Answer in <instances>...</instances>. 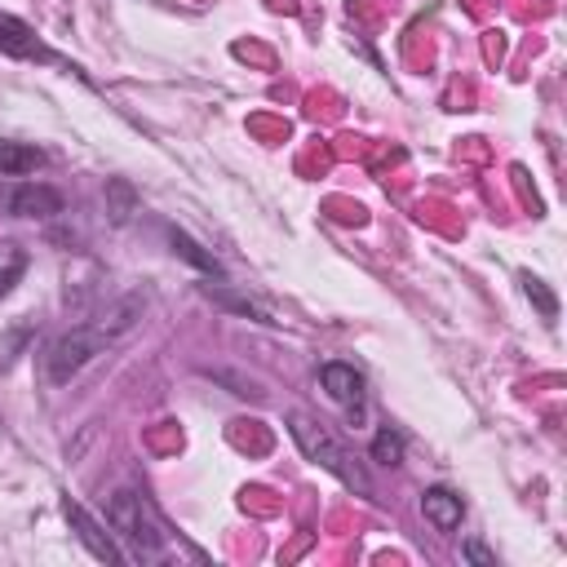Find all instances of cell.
I'll return each mask as SVG.
<instances>
[{
  "label": "cell",
  "mask_w": 567,
  "mask_h": 567,
  "mask_svg": "<svg viewBox=\"0 0 567 567\" xmlns=\"http://www.w3.org/2000/svg\"><path fill=\"white\" fill-rule=\"evenodd\" d=\"M44 159H49V155H44L40 146L0 137V177H22V173H35Z\"/></svg>",
  "instance_id": "obj_11"
},
{
  "label": "cell",
  "mask_w": 567,
  "mask_h": 567,
  "mask_svg": "<svg viewBox=\"0 0 567 567\" xmlns=\"http://www.w3.org/2000/svg\"><path fill=\"white\" fill-rule=\"evenodd\" d=\"M66 208L62 190L44 182H0V213L4 217H58Z\"/></svg>",
  "instance_id": "obj_5"
},
{
  "label": "cell",
  "mask_w": 567,
  "mask_h": 567,
  "mask_svg": "<svg viewBox=\"0 0 567 567\" xmlns=\"http://www.w3.org/2000/svg\"><path fill=\"white\" fill-rule=\"evenodd\" d=\"M465 558H470V563H478V567H496V558H492L478 540H470V545H465Z\"/></svg>",
  "instance_id": "obj_15"
},
{
  "label": "cell",
  "mask_w": 567,
  "mask_h": 567,
  "mask_svg": "<svg viewBox=\"0 0 567 567\" xmlns=\"http://www.w3.org/2000/svg\"><path fill=\"white\" fill-rule=\"evenodd\" d=\"M106 527L133 549V558L159 563L168 554V532H164L159 514L146 505V496H137V492H111L106 496Z\"/></svg>",
  "instance_id": "obj_3"
},
{
  "label": "cell",
  "mask_w": 567,
  "mask_h": 567,
  "mask_svg": "<svg viewBox=\"0 0 567 567\" xmlns=\"http://www.w3.org/2000/svg\"><path fill=\"white\" fill-rule=\"evenodd\" d=\"M518 279H523V292H527V301L540 310V319H545V323H554V319H558V297L549 292V284H545V279H536L532 270H523Z\"/></svg>",
  "instance_id": "obj_13"
},
{
  "label": "cell",
  "mask_w": 567,
  "mask_h": 567,
  "mask_svg": "<svg viewBox=\"0 0 567 567\" xmlns=\"http://www.w3.org/2000/svg\"><path fill=\"white\" fill-rule=\"evenodd\" d=\"M0 53L22 58V62H58V53L35 35V27H27L13 13H0Z\"/></svg>",
  "instance_id": "obj_7"
},
{
  "label": "cell",
  "mask_w": 567,
  "mask_h": 567,
  "mask_svg": "<svg viewBox=\"0 0 567 567\" xmlns=\"http://www.w3.org/2000/svg\"><path fill=\"white\" fill-rule=\"evenodd\" d=\"M421 514H425V523H434L439 532H456L461 518H465V501H461L452 487L434 483V487L421 492Z\"/></svg>",
  "instance_id": "obj_8"
},
{
  "label": "cell",
  "mask_w": 567,
  "mask_h": 567,
  "mask_svg": "<svg viewBox=\"0 0 567 567\" xmlns=\"http://www.w3.org/2000/svg\"><path fill=\"white\" fill-rule=\"evenodd\" d=\"M204 297H208L213 306H221V310H235V315L252 319V323H266V328H275V323H279L261 301H252V297H244V292L226 288V279H221V284H204Z\"/></svg>",
  "instance_id": "obj_9"
},
{
  "label": "cell",
  "mask_w": 567,
  "mask_h": 567,
  "mask_svg": "<svg viewBox=\"0 0 567 567\" xmlns=\"http://www.w3.org/2000/svg\"><path fill=\"white\" fill-rule=\"evenodd\" d=\"M319 385H323V394H328L337 408H346L350 425L363 421V412H368V381H363V372H359L354 363L328 359V363L319 368Z\"/></svg>",
  "instance_id": "obj_4"
},
{
  "label": "cell",
  "mask_w": 567,
  "mask_h": 567,
  "mask_svg": "<svg viewBox=\"0 0 567 567\" xmlns=\"http://www.w3.org/2000/svg\"><path fill=\"white\" fill-rule=\"evenodd\" d=\"M142 310H146L142 297H120V301L106 306L97 319H89V323L62 332V337H53L49 350H44V377H49L53 385H66V381H71L75 372H84L97 354H106L111 346H120V341L142 323Z\"/></svg>",
  "instance_id": "obj_1"
},
{
  "label": "cell",
  "mask_w": 567,
  "mask_h": 567,
  "mask_svg": "<svg viewBox=\"0 0 567 567\" xmlns=\"http://www.w3.org/2000/svg\"><path fill=\"white\" fill-rule=\"evenodd\" d=\"M62 518L71 523L75 540H80V545H84V549H89L97 563H115V567L124 563V549L115 545V536H111V532H106V527H102V523H97V518H93V514H89L80 501L62 496Z\"/></svg>",
  "instance_id": "obj_6"
},
{
  "label": "cell",
  "mask_w": 567,
  "mask_h": 567,
  "mask_svg": "<svg viewBox=\"0 0 567 567\" xmlns=\"http://www.w3.org/2000/svg\"><path fill=\"white\" fill-rule=\"evenodd\" d=\"M168 244H173V252L182 257V261H190L199 275H213V279H226V270H221V261L199 244V239H190L186 230H177V226H168Z\"/></svg>",
  "instance_id": "obj_10"
},
{
  "label": "cell",
  "mask_w": 567,
  "mask_h": 567,
  "mask_svg": "<svg viewBox=\"0 0 567 567\" xmlns=\"http://www.w3.org/2000/svg\"><path fill=\"white\" fill-rule=\"evenodd\" d=\"M27 248L22 244H0V297H9L13 292V284L27 275Z\"/></svg>",
  "instance_id": "obj_12"
},
{
  "label": "cell",
  "mask_w": 567,
  "mask_h": 567,
  "mask_svg": "<svg viewBox=\"0 0 567 567\" xmlns=\"http://www.w3.org/2000/svg\"><path fill=\"white\" fill-rule=\"evenodd\" d=\"M288 434L297 439V447H301L306 461H315L319 470H328V474H332L337 483H346L350 492L372 496V483H368L363 465L332 439V430H328L323 421H315V416H306V412H288Z\"/></svg>",
  "instance_id": "obj_2"
},
{
  "label": "cell",
  "mask_w": 567,
  "mask_h": 567,
  "mask_svg": "<svg viewBox=\"0 0 567 567\" xmlns=\"http://www.w3.org/2000/svg\"><path fill=\"white\" fill-rule=\"evenodd\" d=\"M372 461H377V465H399V461H403V434H399L394 425H381V430L372 434Z\"/></svg>",
  "instance_id": "obj_14"
}]
</instances>
